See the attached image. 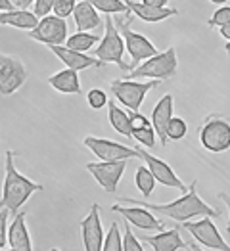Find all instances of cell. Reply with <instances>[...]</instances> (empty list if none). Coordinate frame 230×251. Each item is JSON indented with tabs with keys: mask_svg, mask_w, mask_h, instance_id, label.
<instances>
[{
	"mask_svg": "<svg viewBox=\"0 0 230 251\" xmlns=\"http://www.w3.org/2000/svg\"><path fill=\"white\" fill-rule=\"evenodd\" d=\"M198 182L194 180L188 186V190L184 192L182 198L171 201V203H148L142 200H134V198H121V203H132V205H142L146 209H152L155 213H161L173 221L184 223L190 221L192 217H221V211L209 207L204 200H200L198 192H196Z\"/></svg>",
	"mask_w": 230,
	"mask_h": 251,
	"instance_id": "obj_1",
	"label": "cell"
},
{
	"mask_svg": "<svg viewBox=\"0 0 230 251\" xmlns=\"http://www.w3.org/2000/svg\"><path fill=\"white\" fill-rule=\"evenodd\" d=\"M42 184L33 182L31 178L23 176L16 169L14 163V151H6V173H4V186H2V196H0V207H6L12 215H16L18 209L23 207V203L35 194L41 192Z\"/></svg>",
	"mask_w": 230,
	"mask_h": 251,
	"instance_id": "obj_2",
	"label": "cell"
},
{
	"mask_svg": "<svg viewBox=\"0 0 230 251\" xmlns=\"http://www.w3.org/2000/svg\"><path fill=\"white\" fill-rule=\"evenodd\" d=\"M177 50L169 48L165 52H157L155 56H150L144 63L136 65L127 73L125 79H155V81H169L177 73Z\"/></svg>",
	"mask_w": 230,
	"mask_h": 251,
	"instance_id": "obj_3",
	"label": "cell"
},
{
	"mask_svg": "<svg viewBox=\"0 0 230 251\" xmlns=\"http://www.w3.org/2000/svg\"><path fill=\"white\" fill-rule=\"evenodd\" d=\"M105 37L102 39V42L98 44V48L94 50V56L98 60H102L104 63H117L123 71H130L132 65L125 63L123 60V52H125V42L123 37L119 33V29L115 27L111 14H105Z\"/></svg>",
	"mask_w": 230,
	"mask_h": 251,
	"instance_id": "obj_4",
	"label": "cell"
},
{
	"mask_svg": "<svg viewBox=\"0 0 230 251\" xmlns=\"http://www.w3.org/2000/svg\"><path fill=\"white\" fill-rule=\"evenodd\" d=\"M130 14L132 12H127L125 14V21H123V14H117V20H113L115 27L119 29L121 37H123V42H125V48L128 50L130 58H132V69L138 65V62H144L150 56H155L157 54V48L148 41L144 35H138L134 31H130Z\"/></svg>",
	"mask_w": 230,
	"mask_h": 251,
	"instance_id": "obj_5",
	"label": "cell"
},
{
	"mask_svg": "<svg viewBox=\"0 0 230 251\" xmlns=\"http://www.w3.org/2000/svg\"><path fill=\"white\" fill-rule=\"evenodd\" d=\"M159 83L161 81H155V79H148V83H140V79H115L111 81V92L125 107L138 111L148 90L159 86Z\"/></svg>",
	"mask_w": 230,
	"mask_h": 251,
	"instance_id": "obj_6",
	"label": "cell"
},
{
	"mask_svg": "<svg viewBox=\"0 0 230 251\" xmlns=\"http://www.w3.org/2000/svg\"><path fill=\"white\" fill-rule=\"evenodd\" d=\"M200 140L202 146L211 153H221L230 150V121L211 115L200 128Z\"/></svg>",
	"mask_w": 230,
	"mask_h": 251,
	"instance_id": "obj_7",
	"label": "cell"
},
{
	"mask_svg": "<svg viewBox=\"0 0 230 251\" xmlns=\"http://www.w3.org/2000/svg\"><path fill=\"white\" fill-rule=\"evenodd\" d=\"M27 81V71L21 60L0 52V96H10Z\"/></svg>",
	"mask_w": 230,
	"mask_h": 251,
	"instance_id": "obj_8",
	"label": "cell"
},
{
	"mask_svg": "<svg viewBox=\"0 0 230 251\" xmlns=\"http://www.w3.org/2000/svg\"><path fill=\"white\" fill-rule=\"evenodd\" d=\"M86 171L96 178V182L107 192L115 194L117 184L127 169V159H115V161H102V163H86Z\"/></svg>",
	"mask_w": 230,
	"mask_h": 251,
	"instance_id": "obj_9",
	"label": "cell"
},
{
	"mask_svg": "<svg viewBox=\"0 0 230 251\" xmlns=\"http://www.w3.org/2000/svg\"><path fill=\"white\" fill-rule=\"evenodd\" d=\"M29 37L33 41L54 46V44H63L67 39V23L63 18L58 16H44L35 29L29 31Z\"/></svg>",
	"mask_w": 230,
	"mask_h": 251,
	"instance_id": "obj_10",
	"label": "cell"
},
{
	"mask_svg": "<svg viewBox=\"0 0 230 251\" xmlns=\"http://www.w3.org/2000/svg\"><path fill=\"white\" fill-rule=\"evenodd\" d=\"M134 150H136V155H138V157L148 165V169L152 171L155 182H161L163 186H169V188L180 190L182 194L188 190L186 186H184V182L177 176V173L171 169L169 163H165L163 159H159V157H155V155H152V153L146 151L144 148H134Z\"/></svg>",
	"mask_w": 230,
	"mask_h": 251,
	"instance_id": "obj_11",
	"label": "cell"
},
{
	"mask_svg": "<svg viewBox=\"0 0 230 251\" xmlns=\"http://www.w3.org/2000/svg\"><path fill=\"white\" fill-rule=\"evenodd\" d=\"M186 230L194 236L196 242H200L202 246L209 248V250H221V251H230V246L223 240L221 232L217 230L215 223L211 221V217H204L198 223H188L184 221L182 225Z\"/></svg>",
	"mask_w": 230,
	"mask_h": 251,
	"instance_id": "obj_12",
	"label": "cell"
},
{
	"mask_svg": "<svg viewBox=\"0 0 230 251\" xmlns=\"http://www.w3.org/2000/svg\"><path fill=\"white\" fill-rule=\"evenodd\" d=\"M84 146L88 148L92 153H96L102 161H115V159H132L138 157L136 150L128 146H123L119 142L107 140V138H96V136H86Z\"/></svg>",
	"mask_w": 230,
	"mask_h": 251,
	"instance_id": "obj_13",
	"label": "cell"
},
{
	"mask_svg": "<svg viewBox=\"0 0 230 251\" xmlns=\"http://www.w3.org/2000/svg\"><path fill=\"white\" fill-rule=\"evenodd\" d=\"M81 234L86 251H102L104 244V228L100 221V205L94 203L90 213L81 221Z\"/></svg>",
	"mask_w": 230,
	"mask_h": 251,
	"instance_id": "obj_14",
	"label": "cell"
},
{
	"mask_svg": "<svg viewBox=\"0 0 230 251\" xmlns=\"http://www.w3.org/2000/svg\"><path fill=\"white\" fill-rule=\"evenodd\" d=\"M111 211L123 215L127 221H128V225H132L136 228H142V230H163L165 228L163 221L155 219L153 213L148 211L146 207H142V205L123 207L121 203H115V205H111Z\"/></svg>",
	"mask_w": 230,
	"mask_h": 251,
	"instance_id": "obj_15",
	"label": "cell"
},
{
	"mask_svg": "<svg viewBox=\"0 0 230 251\" xmlns=\"http://www.w3.org/2000/svg\"><path fill=\"white\" fill-rule=\"evenodd\" d=\"M52 54H56L60 60H62L69 69H75V71H83L86 67H102L105 65L102 60H98L96 56H86L84 52H77V50H71L67 46L62 44H54L50 46Z\"/></svg>",
	"mask_w": 230,
	"mask_h": 251,
	"instance_id": "obj_16",
	"label": "cell"
},
{
	"mask_svg": "<svg viewBox=\"0 0 230 251\" xmlns=\"http://www.w3.org/2000/svg\"><path fill=\"white\" fill-rule=\"evenodd\" d=\"M25 219H27V213L20 211L14 215V221L12 225L8 226V246L14 251H31L33 250V244H31V234L27 230V225H25Z\"/></svg>",
	"mask_w": 230,
	"mask_h": 251,
	"instance_id": "obj_17",
	"label": "cell"
},
{
	"mask_svg": "<svg viewBox=\"0 0 230 251\" xmlns=\"http://www.w3.org/2000/svg\"><path fill=\"white\" fill-rule=\"evenodd\" d=\"M173 117V96L171 94H165L157 105L153 107V111H152V117H150V121H152V126H153V130H155V136L159 138V142H161V146H167V134H165V128H167V123L169 119Z\"/></svg>",
	"mask_w": 230,
	"mask_h": 251,
	"instance_id": "obj_18",
	"label": "cell"
},
{
	"mask_svg": "<svg viewBox=\"0 0 230 251\" xmlns=\"http://www.w3.org/2000/svg\"><path fill=\"white\" fill-rule=\"evenodd\" d=\"M142 240H146L148 246L153 248L155 251H179L186 248L184 240L180 238L179 228H173V230H159V234H155V236H144Z\"/></svg>",
	"mask_w": 230,
	"mask_h": 251,
	"instance_id": "obj_19",
	"label": "cell"
},
{
	"mask_svg": "<svg viewBox=\"0 0 230 251\" xmlns=\"http://www.w3.org/2000/svg\"><path fill=\"white\" fill-rule=\"evenodd\" d=\"M125 4L134 16H138L140 20L148 21V23H157V21H163L179 14L177 8H167V6L165 8H153V6H146V4L134 2V0H125Z\"/></svg>",
	"mask_w": 230,
	"mask_h": 251,
	"instance_id": "obj_20",
	"label": "cell"
},
{
	"mask_svg": "<svg viewBox=\"0 0 230 251\" xmlns=\"http://www.w3.org/2000/svg\"><path fill=\"white\" fill-rule=\"evenodd\" d=\"M73 20H75V25H77V31H92V29H98L102 25L98 10L88 0H83V2L75 4Z\"/></svg>",
	"mask_w": 230,
	"mask_h": 251,
	"instance_id": "obj_21",
	"label": "cell"
},
{
	"mask_svg": "<svg viewBox=\"0 0 230 251\" xmlns=\"http://www.w3.org/2000/svg\"><path fill=\"white\" fill-rule=\"evenodd\" d=\"M37 23H39V18L33 12H27L25 8H14V10L0 12V25L31 31V29L37 27Z\"/></svg>",
	"mask_w": 230,
	"mask_h": 251,
	"instance_id": "obj_22",
	"label": "cell"
},
{
	"mask_svg": "<svg viewBox=\"0 0 230 251\" xmlns=\"http://www.w3.org/2000/svg\"><path fill=\"white\" fill-rule=\"evenodd\" d=\"M79 71L75 69H63V71H58L56 75L48 77V84L62 92V94H79L81 92V81H79Z\"/></svg>",
	"mask_w": 230,
	"mask_h": 251,
	"instance_id": "obj_23",
	"label": "cell"
},
{
	"mask_svg": "<svg viewBox=\"0 0 230 251\" xmlns=\"http://www.w3.org/2000/svg\"><path fill=\"white\" fill-rule=\"evenodd\" d=\"M105 105H107V111H109V123H111V126L119 134H123L125 138H132V126H130L128 113L123 111V107H119L115 102H111L109 98H107V104Z\"/></svg>",
	"mask_w": 230,
	"mask_h": 251,
	"instance_id": "obj_24",
	"label": "cell"
},
{
	"mask_svg": "<svg viewBox=\"0 0 230 251\" xmlns=\"http://www.w3.org/2000/svg\"><path fill=\"white\" fill-rule=\"evenodd\" d=\"M98 41H100L98 35H92L88 31H77L75 35H71L69 39H65V46L71 48V50H77V52H86V50H90Z\"/></svg>",
	"mask_w": 230,
	"mask_h": 251,
	"instance_id": "obj_25",
	"label": "cell"
},
{
	"mask_svg": "<svg viewBox=\"0 0 230 251\" xmlns=\"http://www.w3.org/2000/svg\"><path fill=\"white\" fill-rule=\"evenodd\" d=\"M134 184H136V188L142 192V196H152V192L155 188V178H153V175H152V171L144 165H140V167L136 169V175H134Z\"/></svg>",
	"mask_w": 230,
	"mask_h": 251,
	"instance_id": "obj_26",
	"label": "cell"
},
{
	"mask_svg": "<svg viewBox=\"0 0 230 251\" xmlns=\"http://www.w3.org/2000/svg\"><path fill=\"white\" fill-rule=\"evenodd\" d=\"M88 2L98 12H104V14H127V12H130L125 0H88Z\"/></svg>",
	"mask_w": 230,
	"mask_h": 251,
	"instance_id": "obj_27",
	"label": "cell"
},
{
	"mask_svg": "<svg viewBox=\"0 0 230 251\" xmlns=\"http://www.w3.org/2000/svg\"><path fill=\"white\" fill-rule=\"evenodd\" d=\"M102 251H123V238L119 234V223H111L107 236H104Z\"/></svg>",
	"mask_w": 230,
	"mask_h": 251,
	"instance_id": "obj_28",
	"label": "cell"
},
{
	"mask_svg": "<svg viewBox=\"0 0 230 251\" xmlns=\"http://www.w3.org/2000/svg\"><path fill=\"white\" fill-rule=\"evenodd\" d=\"M188 132V125L184 119L180 117H171L165 128V134H167V140H182Z\"/></svg>",
	"mask_w": 230,
	"mask_h": 251,
	"instance_id": "obj_29",
	"label": "cell"
},
{
	"mask_svg": "<svg viewBox=\"0 0 230 251\" xmlns=\"http://www.w3.org/2000/svg\"><path fill=\"white\" fill-rule=\"evenodd\" d=\"M132 138H134L138 144H144L146 148L155 146V130H153V126L152 125L132 128Z\"/></svg>",
	"mask_w": 230,
	"mask_h": 251,
	"instance_id": "obj_30",
	"label": "cell"
},
{
	"mask_svg": "<svg viewBox=\"0 0 230 251\" xmlns=\"http://www.w3.org/2000/svg\"><path fill=\"white\" fill-rule=\"evenodd\" d=\"M86 102H88V105L92 109H102L107 104V94H105L104 90H100V88H92L86 94Z\"/></svg>",
	"mask_w": 230,
	"mask_h": 251,
	"instance_id": "obj_31",
	"label": "cell"
},
{
	"mask_svg": "<svg viewBox=\"0 0 230 251\" xmlns=\"http://www.w3.org/2000/svg\"><path fill=\"white\" fill-rule=\"evenodd\" d=\"M75 4H77V0H54L52 12H54V16H58V18H63V20H65L67 16L73 14Z\"/></svg>",
	"mask_w": 230,
	"mask_h": 251,
	"instance_id": "obj_32",
	"label": "cell"
},
{
	"mask_svg": "<svg viewBox=\"0 0 230 251\" xmlns=\"http://www.w3.org/2000/svg\"><path fill=\"white\" fill-rule=\"evenodd\" d=\"M123 251H142V244L138 242V238L132 234L130 226H125V238H123Z\"/></svg>",
	"mask_w": 230,
	"mask_h": 251,
	"instance_id": "obj_33",
	"label": "cell"
},
{
	"mask_svg": "<svg viewBox=\"0 0 230 251\" xmlns=\"http://www.w3.org/2000/svg\"><path fill=\"white\" fill-rule=\"evenodd\" d=\"M229 21H230V6H225V8H219L213 14V18L207 21V25L209 27H221V25H225Z\"/></svg>",
	"mask_w": 230,
	"mask_h": 251,
	"instance_id": "obj_34",
	"label": "cell"
},
{
	"mask_svg": "<svg viewBox=\"0 0 230 251\" xmlns=\"http://www.w3.org/2000/svg\"><path fill=\"white\" fill-rule=\"evenodd\" d=\"M8 215H10V211L6 207L0 209V250H4L8 244V234H6L8 232Z\"/></svg>",
	"mask_w": 230,
	"mask_h": 251,
	"instance_id": "obj_35",
	"label": "cell"
},
{
	"mask_svg": "<svg viewBox=\"0 0 230 251\" xmlns=\"http://www.w3.org/2000/svg\"><path fill=\"white\" fill-rule=\"evenodd\" d=\"M35 4V16L37 18H44V16H48L50 12H52V6H54V0H35L33 2Z\"/></svg>",
	"mask_w": 230,
	"mask_h": 251,
	"instance_id": "obj_36",
	"label": "cell"
},
{
	"mask_svg": "<svg viewBox=\"0 0 230 251\" xmlns=\"http://www.w3.org/2000/svg\"><path fill=\"white\" fill-rule=\"evenodd\" d=\"M128 119H130V126H132V128L152 125V121H150L148 117H144L140 111H132V109H130V113H128Z\"/></svg>",
	"mask_w": 230,
	"mask_h": 251,
	"instance_id": "obj_37",
	"label": "cell"
},
{
	"mask_svg": "<svg viewBox=\"0 0 230 251\" xmlns=\"http://www.w3.org/2000/svg\"><path fill=\"white\" fill-rule=\"evenodd\" d=\"M146 6H153V8H165L169 4V0H140Z\"/></svg>",
	"mask_w": 230,
	"mask_h": 251,
	"instance_id": "obj_38",
	"label": "cell"
},
{
	"mask_svg": "<svg viewBox=\"0 0 230 251\" xmlns=\"http://www.w3.org/2000/svg\"><path fill=\"white\" fill-rule=\"evenodd\" d=\"M219 200L227 203V207H229V215H230V194H227V192H219ZM229 232H230V219H229Z\"/></svg>",
	"mask_w": 230,
	"mask_h": 251,
	"instance_id": "obj_39",
	"label": "cell"
},
{
	"mask_svg": "<svg viewBox=\"0 0 230 251\" xmlns=\"http://www.w3.org/2000/svg\"><path fill=\"white\" fill-rule=\"evenodd\" d=\"M16 6L12 4V0H0V12H6V10H14Z\"/></svg>",
	"mask_w": 230,
	"mask_h": 251,
	"instance_id": "obj_40",
	"label": "cell"
},
{
	"mask_svg": "<svg viewBox=\"0 0 230 251\" xmlns=\"http://www.w3.org/2000/svg\"><path fill=\"white\" fill-rule=\"evenodd\" d=\"M221 35H223L227 41H230V21L225 23V25H221Z\"/></svg>",
	"mask_w": 230,
	"mask_h": 251,
	"instance_id": "obj_41",
	"label": "cell"
},
{
	"mask_svg": "<svg viewBox=\"0 0 230 251\" xmlns=\"http://www.w3.org/2000/svg\"><path fill=\"white\" fill-rule=\"evenodd\" d=\"M33 2H35V0H18V6H20V8H29Z\"/></svg>",
	"mask_w": 230,
	"mask_h": 251,
	"instance_id": "obj_42",
	"label": "cell"
},
{
	"mask_svg": "<svg viewBox=\"0 0 230 251\" xmlns=\"http://www.w3.org/2000/svg\"><path fill=\"white\" fill-rule=\"evenodd\" d=\"M211 2H213V4H225L227 0H211Z\"/></svg>",
	"mask_w": 230,
	"mask_h": 251,
	"instance_id": "obj_43",
	"label": "cell"
},
{
	"mask_svg": "<svg viewBox=\"0 0 230 251\" xmlns=\"http://www.w3.org/2000/svg\"><path fill=\"white\" fill-rule=\"evenodd\" d=\"M225 50H227V52H230V41L227 42V46H225Z\"/></svg>",
	"mask_w": 230,
	"mask_h": 251,
	"instance_id": "obj_44",
	"label": "cell"
}]
</instances>
